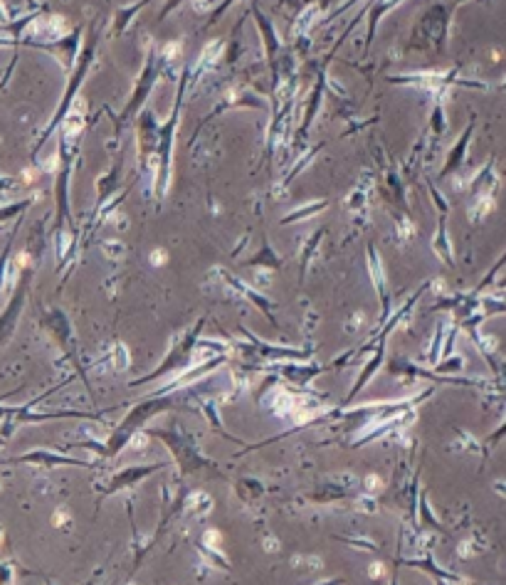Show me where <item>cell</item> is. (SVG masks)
Segmentation results:
<instances>
[{
  "mask_svg": "<svg viewBox=\"0 0 506 585\" xmlns=\"http://www.w3.org/2000/svg\"><path fill=\"white\" fill-rule=\"evenodd\" d=\"M370 576H373V578L383 576V566H380V563H373V568H370Z\"/></svg>",
  "mask_w": 506,
  "mask_h": 585,
  "instance_id": "obj_1",
  "label": "cell"
},
{
  "mask_svg": "<svg viewBox=\"0 0 506 585\" xmlns=\"http://www.w3.org/2000/svg\"><path fill=\"white\" fill-rule=\"evenodd\" d=\"M206 541H208V544H213V546H220V536L215 534V531H213V534H208V536H206Z\"/></svg>",
  "mask_w": 506,
  "mask_h": 585,
  "instance_id": "obj_2",
  "label": "cell"
},
{
  "mask_svg": "<svg viewBox=\"0 0 506 585\" xmlns=\"http://www.w3.org/2000/svg\"><path fill=\"white\" fill-rule=\"evenodd\" d=\"M153 262H156V265H161V262H166V257H163V252H161V250H158V252H156V257H153Z\"/></svg>",
  "mask_w": 506,
  "mask_h": 585,
  "instance_id": "obj_3",
  "label": "cell"
},
{
  "mask_svg": "<svg viewBox=\"0 0 506 585\" xmlns=\"http://www.w3.org/2000/svg\"><path fill=\"white\" fill-rule=\"evenodd\" d=\"M62 522H64V514L60 512V514H57V517H55V524H57V526H60Z\"/></svg>",
  "mask_w": 506,
  "mask_h": 585,
  "instance_id": "obj_4",
  "label": "cell"
}]
</instances>
